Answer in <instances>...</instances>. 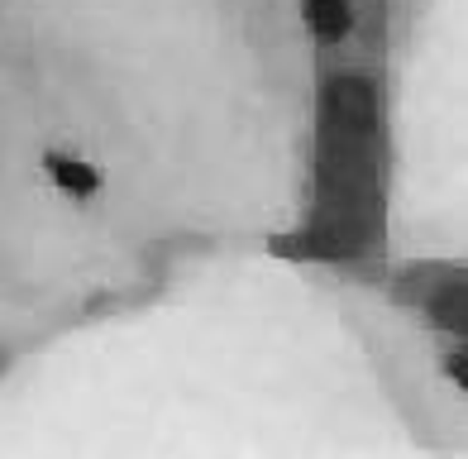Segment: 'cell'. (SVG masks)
<instances>
[{
  "label": "cell",
  "mask_w": 468,
  "mask_h": 459,
  "mask_svg": "<svg viewBox=\"0 0 468 459\" xmlns=\"http://www.w3.org/2000/svg\"><path fill=\"white\" fill-rule=\"evenodd\" d=\"M302 15H306V29L315 38H345L354 25L345 0H302Z\"/></svg>",
  "instance_id": "obj_1"
},
{
  "label": "cell",
  "mask_w": 468,
  "mask_h": 459,
  "mask_svg": "<svg viewBox=\"0 0 468 459\" xmlns=\"http://www.w3.org/2000/svg\"><path fill=\"white\" fill-rule=\"evenodd\" d=\"M44 168L53 173V182H58L68 197H91L96 187H101V173H96V168H87V163H77V158L48 154V158H44Z\"/></svg>",
  "instance_id": "obj_2"
}]
</instances>
